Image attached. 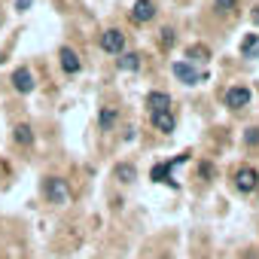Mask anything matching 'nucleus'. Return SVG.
<instances>
[{
	"label": "nucleus",
	"instance_id": "f3484780",
	"mask_svg": "<svg viewBox=\"0 0 259 259\" xmlns=\"http://www.w3.org/2000/svg\"><path fill=\"white\" fill-rule=\"evenodd\" d=\"M256 46H259V37H256V34H247V37L241 40V55H247V58H250V55L256 52Z\"/></svg>",
	"mask_w": 259,
	"mask_h": 259
},
{
	"label": "nucleus",
	"instance_id": "f8f14e48",
	"mask_svg": "<svg viewBox=\"0 0 259 259\" xmlns=\"http://www.w3.org/2000/svg\"><path fill=\"white\" fill-rule=\"evenodd\" d=\"M135 177H138V171H135V165H128V162H119L113 168V180H119V183H132Z\"/></svg>",
	"mask_w": 259,
	"mask_h": 259
},
{
	"label": "nucleus",
	"instance_id": "9d476101",
	"mask_svg": "<svg viewBox=\"0 0 259 259\" xmlns=\"http://www.w3.org/2000/svg\"><path fill=\"white\" fill-rule=\"evenodd\" d=\"M132 19L135 22H150V19H156V4H153V0H138V4H135V10H132Z\"/></svg>",
	"mask_w": 259,
	"mask_h": 259
},
{
	"label": "nucleus",
	"instance_id": "20e7f679",
	"mask_svg": "<svg viewBox=\"0 0 259 259\" xmlns=\"http://www.w3.org/2000/svg\"><path fill=\"white\" fill-rule=\"evenodd\" d=\"M171 70H174V76H177L183 85H198V82H204V79H207V73H204V70H198L192 61H174V67H171Z\"/></svg>",
	"mask_w": 259,
	"mask_h": 259
},
{
	"label": "nucleus",
	"instance_id": "6ab92c4d",
	"mask_svg": "<svg viewBox=\"0 0 259 259\" xmlns=\"http://www.w3.org/2000/svg\"><path fill=\"white\" fill-rule=\"evenodd\" d=\"M213 4H217V10H220V13H232L238 0H213Z\"/></svg>",
	"mask_w": 259,
	"mask_h": 259
},
{
	"label": "nucleus",
	"instance_id": "f257e3e1",
	"mask_svg": "<svg viewBox=\"0 0 259 259\" xmlns=\"http://www.w3.org/2000/svg\"><path fill=\"white\" fill-rule=\"evenodd\" d=\"M186 162H189V153H180V156L171 159V162H159V165H153V171H150L153 183H165V186L177 189L180 183L174 180V168H180V165H186Z\"/></svg>",
	"mask_w": 259,
	"mask_h": 259
},
{
	"label": "nucleus",
	"instance_id": "412c9836",
	"mask_svg": "<svg viewBox=\"0 0 259 259\" xmlns=\"http://www.w3.org/2000/svg\"><path fill=\"white\" fill-rule=\"evenodd\" d=\"M253 25H256V28H259V7H256V10H253Z\"/></svg>",
	"mask_w": 259,
	"mask_h": 259
},
{
	"label": "nucleus",
	"instance_id": "ddd939ff",
	"mask_svg": "<svg viewBox=\"0 0 259 259\" xmlns=\"http://www.w3.org/2000/svg\"><path fill=\"white\" fill-rule=\"evenodd\" d=\"M147 104H150V113H159V110H171V98H168L165 92H150Z\"/></svg>",
	"mask_w": 259,
	"mask_h": 259
},
{
	"label": "nucleus",
	"instance_id": "a211bd4d",
	"mask_svg": "<svg viewBox=\"0 0 259 259\" xmlns=\"http://www.w3.org/2000/svg\"><path fill=\"white\" fill-rule=\"evenodd\" d=\"M244 144L247 147H259V128H247V132H244Z\"/></svg>",
	"mask_w": 259,
	"mask_h": 259
},
{
	"label": "nucleus",
	"instance_id": "1a4fd4ad",
	"mask_svg": "<svg viewBox=\"0 0 259 259\" xmlns=\"http://www.w3.org/2000/svg\"><path fill=\"white\" fill-rule=\"evenodd\" d=\"M58 58H61V67H64V73H79V70H82V61H79V55H76L70 46H61Z\"/></svg>",
	"mask_w": 259,
	"mask_h": 259
},
{
	"label": "nucleus",
	"instance_id": "dca6fc26",
	"mask_svg": "<svg viewBox=\"0 0 259 259\" xmlns=\"http://www.w3.org/2000/svg\"><path fill=\"white\" fill-rule=\"evenodd\" d=\"M116 116H119V113H116L113 107H104V110L98 113V122H101V128H104V132H110V128L116 125Z\"/></svg>",
	"mask_w": 259,
	"mask_h": 259
},
{
	"label": "nucleus",
	"instance_id": "0eeeda50",
	"mask_svg": "<svg viewBox=\"0 0 259 259\" xmlns=\"http://www.w3.org/2000/svg\"><path fill=\"white\" fill-rule=\"evenodd\" d=\"M150 122H153V128H156V132H162V135H171L174 128H177V119H174V113H171V110L150 113Z\"/></svg>",
	"mask_w": 259,
	"mask_h": 259
},
{
	"label": "nucleus",
	"instance_id": "9b49d317",
	"mask_svg": "<svg viewBox=\"0 0 259 259\" xmlns=\"http://www.w3.org/2000/svg\"><path fill=\"white\" fill-rule=\"evenodd\" d=\"M13 141H16L19 147H31V144H34V132H31V125H25V122H22V125H16V128H13Z\"/></svg>",
	"mask_w": 259,
	"mask_h": 259
},
{
	"label": "nucleus",
	"instance_id": "f03ea898",
	"mask_svg": "<svg viewBox=\"0 0 259 259\" xmlns=\"http://www.w3.org/2000/svg\"><path fill=\"white\" fill-rule=\"evenodd\" d=\"M43 195H46L49 204H58L61 207V204L70 201V186L61 177H43Z\"/></svg>",
	"mask_w": 259,
	"mask_h": 259
},
{
	"label": "nucleus",
	"instance_id": "7ed1b4c3",
	"mask_svg": "<svg viewBox=\"0 0 259 259\" xmlns=\"http://www.w3.org/2000/svg\"><path fill=\"white\" fill-rule=\"evenodd\" d=\"M232 183H235V189H238L241 195H250V192H256V189H259V171H256V168H250V165H241V168L235 171Z\"/></svg>",
	"mask_w": 259,
	"mask_h": 259
},
{
	"label": "nucleus",
	"instance_id": "4be33fe9",
	"mask_svg": "<svg viewBox=\"0 0 259 259\" xmlns=\"http://www.w3.org/2000/svg\"><path fill=\"white\" fill-rule=\"evenodd\" d=\"M253 58H259V46H256V52H253Z\"/></svg>",
	"mask_w": 259,
	"mask_h": 259
},
{
	"label": "nucleus",
	"instance_id": "aec40b11",
	"mask_svg": "<svg viewBox=\"0 0 259 259\" xmlns=\"http://www.w3.org/2000/svg\"><path fill=\"white\" fill-rule=\"evenodd\" d=\"M31 4H34V0H13L16 13H28V10H31Z\"/></svg>",
	"mask_w": 259,
	"mask_h": 259
},
{
	"label": "nucleus",
	"instance_id": "6e6552de",
	"mask_svg": "<svg viewBox=\"0 0 259 259\" xmlns=\"http://www.w3.org/2000/svg\"><path fill=\"white\" fill-rule=\"evenodd\" d=\"M13 85H16L19 95H31L34 85H37V79H34V73L28 67H19V70H13Z\"/></svg>",
	"mask_w": 259,
	"mask_h": 259
},
{
	"label": "nucleus",
	"instance_id": "2eb2a0df",
	"mask_svg": "<svg viewBox=\"0 0 259 259\" xmlns=\"http://www.w3.org/2000/svg\"><path fill=\"white\" fill-rule=\"evenodd\" d=\"M207 58H210V49H207V46H201V43H195V46H189V49H186V61H192V64L207 61Z\"/></svg>",
	"mask_w": 259,
	"mask_h": 259
},
{
	"label": "nucleus",
	"instance_id": "4468645a",
	"mask_svg": "<svg viewBox=\"0 0 259 259\" xmlns=\"http://www.w3.org/2000/svg\"><path fill=\"white\" fill-rule=\"evenodd\" d=\"M138 67H141L138 52H119V70H138Z\"/></svg>",
	"mask_w": 259,
	"mask_h": 259
},
{
	"label": "nucleus",
	"instance_id": "423d86ee",
	"mask_svg": "<svg viewBox=\"0 0 259 259\" xmlns=\"http://www.w3.org/2000/svg\"><path fill=\"white\" fill-rule=\"evenodd\" d=\"M101 49H104V52H110V55H119V52L125 49V34H122L119 28L104 31V34H101Z\"/></svg>",
	"mask_w": 259,
	"mask_h": 259
},
{
	"label": "nucleus",
	"instance_id": "39448f33",
	"mask_svg": "<svg viewBox=\"0 0 259 259\" xmlns=\"http://www.w3.org/2000/svg\"><path fill=\"white\" fill-rule=\"evenodd\" d=\"M250 101H253V95H250V89H244V85H232V89L223 95V104H226L229 110H244V107H250Z\"/></svg>",
	"mask_w": 259,
	"mask_h": 259
}]
</instances>
